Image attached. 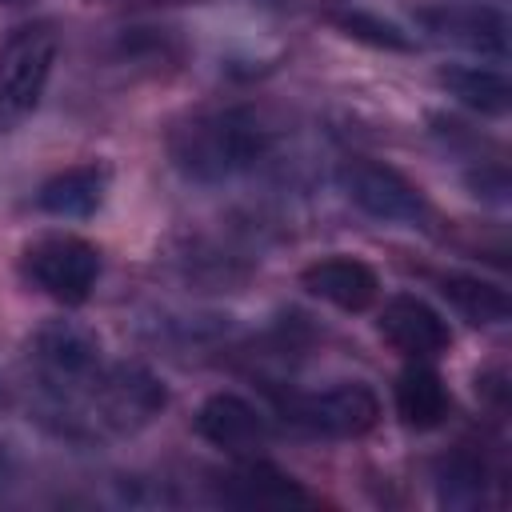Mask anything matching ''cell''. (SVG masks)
I'll use <instances>...</instances> for the list:
<instances>
[{
    "mask_svg": "<svg viewBox=\"0 0 512 512\" xmlns=\"http://www.w3.org/2000/svg\"><path fill=\"white\" fill-rule=\"evenodd\" d=\"M8 404H12V388L0 380V408H8Z\"/></svg>",
    "mask_w": 512,
    "mask_h": 512,
    "instance_id": "7402d4cb",
    "label": "cell"
},
{
    "mask_svg": "<svg viewBox=\"0 0 512 512\" xmlns=\"http://www.w3.org/2000/svg\"><path fill=\"white\" fill-rule=\"evenodd\" d=\"M332 20H336V28H340L344 36L364 40V44H372V48H388V52H412V48H416L392 20H380L376 12H364V8H344V12H336Z\"/></svg>",
    "mask_w": 512,
    "mask_h": 512,
    "instance_id": "ac0fdd59",
    "label": "cell"
},
{
    "mask_svg": "<svg viewBox=\"0 0 512 512\" xmlns=\"http://www.w3.org/2000/svg\"><path fill=\"white\" fill-rule=\"evenodd\" d=\"M336 184L352 208L380 224H400V228H432L436 208L424 196L416 180H408L400 168L372 160V156H348L336 168Z\"/></svg>",
    "mask_w": 512,
    "mask_h": 512,
    "instance_id": "277c9868",
    "label": "cell"
},
{
    "mask_svg": "<svg viewBox=\"0 0 512 512\" xmlns=\"http://www.w3.org/2000/svg\"><path fill=\"white\" fill-rule=\"evenodd\" d=\"M376 332L404 360H436L452 348L448 320L424 296H412V292H400V296L384 300V308L376 316Z\"/></svg>",
    "mask_w": 512,
    "mask_h": 512,
    "instance_id": "30bf717a",
    "label": "cell"
},
{
    "mask_svg": "<svg viewBox=\"0 0 512 512\" xmlns=\"http://www.w3.org/2000/svg\"><path fill=\"white\" fill-rule=\"evenodd\" d=\"M416 24L480 60H508V20L492 4H468V0H424L416 4Z\"/></svg>",
    "mask_w": 512,
    "mask_h": 512,
    "instance_id": "ba28073f",
    "label": "cell"
},
{
    "mask_svg": "<svg viewBox=\"0 0 512 512\" xmlns=\"http://www.w3.org/2000/svg\"><path fill=\"white\" fill-rule=\"evenodd\" d=\"M192 428L200 440H208L212 448L228 452V456H260V448L268 444V420L264 412L236 396V392H212L200 400Z\"/></svg>",
    "mask_w": 512,
    "mask_h": 512,
    "instance_id": "8fae6325",
    "label": "cell"
},
{
    "mask_svg": "<svg viewBox=\"0 0 512 512\" xmlns=\"http://www.w3.org/2000/svg\"><path fill=\"white\" fill-rule=\"evenodd\" d=\"M432 480H436L440 504L472 508V504H484V492H488V480H492V476H488L484 456L460 444V448L436 456V464H432Z\"/></svg>",
    "mask_w": 512,
    "mask_h": 512,
    "instance_id": "e0dca14e",
    "label": "cell"
},
{
    "mask_svg": "<svg viewBox=\"0 0 512 512\" xmlns=\"http://www.w3.org/2000/svg\"><path fill=\"white\" fill-rule=\"evenodd\" d=\"M468 192L484 204H508V172L500 160H480L468 176H464Z\"/></svg>",
    "mask_w": 512,
    "mask_h": 512,
    "instance_id": "d6986e66",
    "label": "cell"
},
{
    "mask_svg": "<svg viewBox=\"0 0 512 512\" xmlns=\"http://www.w3.org/2000/svg\"><path fill=\"white\" fill-rule=\"evenodd\" d=\"M108 188H112V168L104 160H80L52 172L36 188V208L56 220H88L104 208Z\"/></svg>",
    "mask_w": 512,
    "mask_h": 512,
    "instance_id": "4fadbf2b",
    "label": "cell"
},
{
    "mask_svg": "<svg viewBox=\"0 0 512 512\" xmlns=\"http://www.w3.org/2000/svg\"><path fill=\"white\" fill-rule=\"evenodd\" d=\"M216 496L236 508H312L320 496L304 488L292 472L264 456H236V464L216 480Z\"/></svg>",
    "mask_w": 512,
    "mask_h": 512,
    "instance_id": "9c48e42d",
    "label": "cell"
},
{
    "mask_svg": "<svg viewBox=\"0 0 512 512\" xmlns=\"http://www.w3.org/2000/svg\"><path fill=\"white\" fill-rule=\"evenodd\" d=\"M276 408L288 424L324 440H360L380 424V396L364 380H336L312 392H276Z\"/></svg>",
    "mask_w": 512,
    "mask_h": 512,
    "instance_id": "5b68a950",
    "label": "cell"
},
{
    "mask_svg": "<svg viewBox=\"0 0 512 512\" xmlns=\"http://www.w3.org/2000/svg\"><path fill=\"white\" fill-rule=\"evenodd\" d=\"M280 124L252 104L200 108L176 120L164 136L172 168L192 184H224L272 156Z\"/></svg>",
    "mask_w": 512,
    "mask_h": 512,
    "instance_id": "7a4b0ae2",
    "label": "cell"
},
{
    "mask_svg": "<svg viewBox=\"0 0 512 512\" xmlns=\"http://www.w3.org/2000/svg\"><path fill=\"white\" fill-rule=\"evenodd\" d=\"M436 84L464 108L480 112V116H504L512 108V84L500 68H484V64H444L436 72Z\"/></svg>",
    "mask_w": 512,
    "mask_h": 512,
    "instance_id": "2e32d148",
    "label": "cell"
},
{
    "mask_svg": "<svg viewBox=\"0 0 512 512\" xmlns=\"http://www.w3.org/2000/svg\"><path fill=\"white\" fill-rule=\"evenodd\" d=\"M8 472H12V460H8V452H4V448H0V484H4V480H8Z\"/></svg>",
    "mask_w": 512,
    "mask_h": 512,
    "instance_id": "44dd1931",
    "label": "cell"
},
{
    "mask_svg": "<svg viewBox=\"0 0 512 512\" xmlns=\"http://www.w3.org/2000/svg\"><path fill=\"white\" fill-rule=\"evenodd\" d=\"M100 268V248L76 232H44L20 248L24 284H32L64 308H76L92 296Z\"/></svg>",
    "mask_w": 512,
    "mask_h": 512,
    "instance_id": "8992f818",
    "label": "cell"
},
{
    "mask_svg": "<svg viewBox=\"0 0 512 512\" xmlns=\"http://www.w3.org/2000/svg\"><path fill=\"white\" fill-rule=\"evenodd\" d=\"M60 32L52 20H28L0 44V132L20 128L44 100L56 72Z\"/></svg>",
    "mask_w": 512,
    "mask_h": 512,
    "instance_id": "3957f363",
    "label": "cell"
},
{
    "mask_svg": "<svg viewBox=\"0 0 512 512\" xmlns=\"http://www.w3.org/2000/svg\"><path fill=\"white\" fill-rule=\"evenodd\" d=\"M436 292L452 304V312L460 320H468L472 328H496L508 320L512 304L504 284L484 280L476 272H436Z\"/></svg>",
    "mask_w": 512,
    "mask_h": 512,
    "instance_id": "9a60e30c",
    "label": "cell"
},
{
    "mask_svg": "<svg viewBox=\"0 0 512 512\" xmlns=\"http://www.w3.org/2000/svg\"><path fill=\"white\" fill-rule=\"evenodd\" d=\"M300 288L340 312H368L380 300V276L368 260L332 252L300 268Z\"/></svg>",
    "mask_w": 512,
    "mask_h": 512,
    "instance_id": "7c38bea8",
    "label": "cell"
},
{
    "mask_svg": "<svg viewBox=\"0 0 512 512\" xmlns=\"http://www.w3.org/2000/svg\"><path fill=\"white\" fill-rule=\"evenodd\" d=\"M24 352H28L32 376L44 396L76 392L104 364V340L96 336V328L80 320H64V316L32 328V336L24 340Z\"/></svg>",
    "mask_w": 512,
    "mask_h": 512,
    "instance_id": "52a82bcc",
    "label": "cell"
},
{
    "mask_svg": "<svg viewBox=\"0 0 512 512\" xmlns=\"http://www.w3.org/2000/svg\"><path fill=\"white\" fill-rule=\"evenodd\" d=\"M164 408H168V384L136 360H116V364L104 360L100 372L76 392H60V396L40 392V420L56 436L84 444L104 436H132L148 428Z\"/></svg>",
    "mask_w": 512,
    "mask_h": 512,
    "instance_id": "6da1fadb",
    "label": "cell"
},
{
    "mask_svg": "<svg viewBox=\"0 0 512 512\" xmlns=\"http://www.w3.org/2000/svg\"><path fill=\"white\" fill-rule=\"evenodd\" d=\"M476 396H484L492 408H504V396H508V376H504V368L476 372Z\"/></svg>",
    "mask_w": 512,
    "mask_h": 512,
    "instance_id": "ffe728a7",
    "label": "cell"
},
{
    "mask_svg": "<svg viewBox=\"0 0 512 512\" xmlns=\"http://www.w3.org/2000/svg\"><path fill=\"white\" fill-rule=\"evenodd\" d=\"M392 404L404 428L432 432L452 416V392L444 376L432 368V360H408V368L396 376Z\"/></svg>",
    "mask_w": 512,
    "mask_h": 512,
    "instance_id": "5bb4252c",
    "label": "cell"
}]
</instances>
